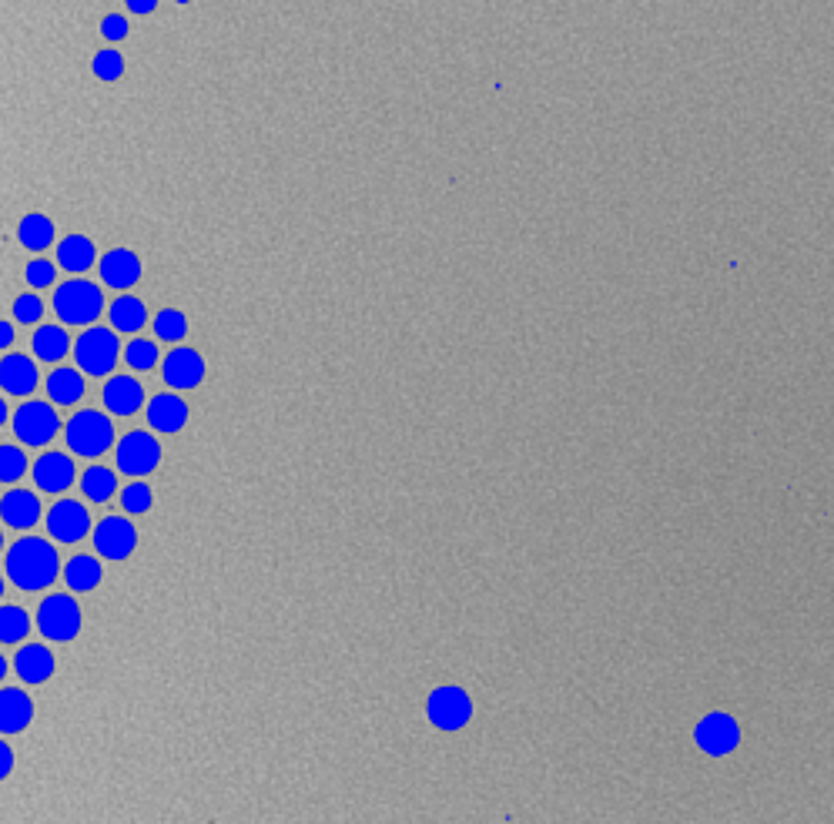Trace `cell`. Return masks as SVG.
<instances>
[{
	"instance_id": "41",
	"label": "cell",
	"mask_w": 834,
	"mask_h": 824,
	"mask_svg": "<svg viewBox=\"0 0 834 824\" xmlns=\"http://www.w3.org/2000/svg\"><path fill=\"white\" fill-rule=\"evenodd\" d=\"M4 677H7V660L0 657V680H4Z\"/></svg>"
},
{
	"instance_id": "34",
	"label": "cell",
	"mask_w": 834,
	"mask_h": 824,
	"mask_svg": "<svg viewBox=\"0 0 834 824\" xmlns=\"http://www.w3.org/2000/svg\"><path fill=\"white\" fill-rule=\"evenodd\" d=\"M44 315V302L37 299V295H17L14 299V319L17 322H24V325H31V322H37Z\"/></svg>"
},
{
	"instance_id": "38",
	"label": "cell",
	"mask_w": 834,
	"mask_h": 824,
	"mask_svg": "<svg viewBox=\"0 0 834 824\" xmlns=\"http://www.w3.org/2000/svg\"><path fill=\"white\" fill-rule=\"evenodd\" d=\"M14 342V325L11 322H0V349H7Z\"/></svg>"
},
{
	"instance_id": "42",
	"label": "cell",
	"mask_w": 834,
	"mask_h": 824,
	"mask_svg": "<svg viewBox=\"0 0 834 824\" xmlns=\"http://www.w3.org/2000/svg\"><path fill=\"white\" fill-rule=\"evenodd\" d=\"M0 597H4V577H0Z\"/></svg>"
},
{
	"instance_id": "25",
	"label": "cell",
	"mask_w": 834,
	"mask_h": 824,
	"mask_svg": "<svg viewBox=\"0 0 834 824\" xmlns=\"http://www.w3.org/2000/svg\"><path fill=\"white\" fill-rule=\"evenodd\" d=\"M145 322H148V309H145V302L134 299V295H121V299L111 305V325L118 332H138Z\"/></svg>"
},
{
	"instance_id": "32",
	"label": "cell",
	"mask_w": 834,
	"mask_h": 824,
	"mask_svg": "<svg viewBox=\"0 0 834 824\" xmlns=\"http://www.w3.org/2000/svg\"><path fill=\"white\" fill-rule=\"evenodd\" d=\"M124 359H128L131 369H151L158 362V346L155 342H148V339H134V342H128Z\"/></svg>"
},
{
	"instance_id": "36",
	"label": "cell",
	"mask_w": 834,
	"mask_h": 824,
	"mask_svg": "<svg viewBox=\"0 0 834 824\" xmlns=\"http://www.w3.org/2000/svg\"><path fill=\"white\" fill-rule=\"evenodd\" d=\"M101 34L108 37V41H124V37H128V21H124L121 14H108L101 21Z\"/></svg>"
},
{
	"instance_id": "10",
	"label": "cell",
	"mask_w": 834,
	"mask_h": 824,
	"mask_svg": "<svg viewBox=\"0 0 834 824\" xmlns=\"http://www.w3.org/2000/svg\"><path fill=\"white\" fill-rule=\"evenodd\" d=\"M94 546H98L101 557L124 560L134 546H138V530H134V523L124 520V516H104L98 523V530H94Z\"/></svg>"
},
{
	"instance_id": "21",
	"label": "cell",
	"mask_w": 834,
	"mask_h": 824,
	"mask_svg": "<svg viewBox=\"0 0 834 824\" xmlns=\"http://www.w3.org/2000/svg\"><path fill=\"white\" fill-rule=\"evenodd\" d=\"M64 583H67L71 590H78V593L94 590V587L101 583V563L94 560V557H84V553H78V557L67 560V567H64Z\"/></svg>"
},
{
	"instance_id": "23",
	"label": "cell",
	"mask_w": 834,
	"mask_h": 824,
	"mask_svg": "<svg viewBox=\"0 0 834 824\" xmlns=\"http://www.w3.org/2000/svg\"><path fill=\"white\" fill-rule=\"evenodd\" d=\"M57 262H61L67 272H84L94 262V242L84 235H71L57 245Z\"/></svg>"
},
{
	"instance_id": "9",
	"label": "cell",
	"mask_w": 834,
	"mask_h": 824,
	"mask_svg": "<svg viewBox=\"0 0 834 824\" xmlns=\"http://www.w3.org/2000/svg\"><path fill=\"white\" fill-rule=\"evenodd\" d=\"M161 463V446L151 433H128L118 443V469L128 476H148Z\"/></svg>"
},
{
	"instance_id": "19",
	"label": "cell",
	"mask_w": 834,
	"mask_h": 824,
	"mask_svg": "<svg viewBox=\"0 0 834 824\" xmlns=\"http://www.w3.org/2000/svg\"><path fill=\"white\" fill-rule=\"evenodd\" d=\"M185 419H188V406H185V399H178V396H171V392H161V396H155L148 402V423L158 429V433H178L181 426H185Z\"/></svg>"
},
{
	"instance_id": "26",
	"label": "cell",
	"mask_w": 834,
	"mask_h": 824,
	"mask_svg": "<svg viewBox=\"0 0 834 824\" xmlns=\"http://www.w3.org/2000/svg\"><path fill=\"white\" fill-rule=\"evenodd\" d=\"M81 490L88 500L94 503H108L114 493H118V476L108 466H91L88 473L81 476Z\"/></svg>"
},
{
	"instance_id": "31",
	"label": "cell",
	"mask_w": 834,
	"mask_h": 824,
	"mask_svg": "<svg viewBox=\"0 0 834 824\" xmlns=\"http://www.w3.org/2000/svg\"><path fill=\"white\" fill-rule=\"evenodd\" d=\"M27 469V456L17 446H0V483H17Z\"/></svg>"
},
{
	"instance_id": "7",
	"label": "cell",
	"mask_w": 834,
	"mask_h": 824,
	"mask_svg": "<svg viewBox=\"0 0 834 824\" xmlns=\"http://www.w3.org/2000/svg\"><path fill=\"white\" fill-rule=\"evenodd\" d=\"M697 747H701L704 754H711V758H727L731 751H737V744H741V727L731 714H707L701 724H697Z\"/></svg>"
},
{
	"instance_id": "8",
	"label": "cell",
	"mask_w": 834,
	"mask_h": 824,
	"mask_svg": "<svg viewBox=\"0 0 834 824\" xmlns=\"http://www.w3.org/2000/svg\"><path fill=\"white\" fill-rule=\"evenodd\" d=\"M14 433L27 446H44L57 436V412L47 402H24L14 412Z\"/></svg>"
},
{
	"instance_id": "35",
	"label": "cell",
	"mask_w": 834,
	"mask_h": 824,
	"mask_svg": "<svg viewBox=\"0 0 834 824\" xmlns=\"http://www.w3.org/2000/svg\"><path fill=\"white\" fill-rule=\"evenodd\" d=\"M27 282H31L34 289H47V285L54 282V265L47 262V258H34V262L27 265Z\"/></svg>"
},
{
	"instance_id": "30",
	"label": "cell",
	"mask_w": 834,
	"mask_h": 824,
	"mask_svg": "<svg viewBox=\"0 0 834 824\" xmlns=\"http://www.w3.org/2000/svg\"><path fill=\"white\" fill-rule=\"evenodd\" d=\"M151 486L148 483H131V486H124L121 490V506H124V513H131V516H141V513H148L151 510Z\"/></svg>"
},
{
	"instance_id": "16",
	"label": "cell",
	"mask_w": 834,
	"mask_h": 824,
	"mask_svg": "<svg viewBox=\"0 0 834 824\" xmlns=\"http://www.w3.org/2000/svg\"><path fill=\"white\" fill-rule=\"evenodd\" d=\"M101 279L114 285V289H131L141 279V258L131 248H111L101 258Z\"/></svg>"
},
{
	"instance_id": "5",
	"label": "cell",
	"mask_w": 834,
	"mask_h": 824,
	"mask_svg": "<svg viewBox=\"0 0 834 824\" xmlns=\"http://www.w3.org/2000/svg\"><path fill=\"white\" fill-rule=\"evenodd\" d=\"M37 627L51 640H71L81 630V607L67 593H51L37 610Z\"/></svg>"
},
{
	"instance_id": "17",
	"label": "cell",
	"mask_w": 834,
	"mask_h": 824,
	"mask_svg": "<svg viewBox=\"0 0 834 824\" xmlns=\"http://www.w3.org/2000/svg\"><path fill=\"white\" fill-rule=\"evenodd\" d=\"M104 406H108L114 416H134V412L145 406V389H141V382L131 376H114L108 386H104Z\"/></svg>"
},
{
	"instance_id": "18",
	"label": "cell",
	"mask_w": 834,
	"mask_h": 824,
	"mask_svg": "<svg viewBox=\"0 0 834 824\" xmlns=\"http://www.w3.org/2000/svg\"><path fill=\"white\" fill-rule=\"evenodd\" d=\"M0 516H4L7 526H17V530H27L41 520V500L31 490H11L0 500Z\"/></svg>"
},
{
	"instance_id": "24",
	"label": "cell",
	"mask_w": 834,
	"mask_h": 824,
	"mask_svg": "<svg viewBox=\"0 0 834 824\" xmlns=\"http://www.w3.org/2000/svg\"><path fill=\"white\" fill-rule=\"evenodd\" d=\"M67 349H71V339H67V332L61 325H41V329L34 332V356L37 359L57 362L67 356Z\"/></svg>"
},
{
	"instance_id": "1",
	"label": "cell",
	"mask_w": 834,
	"mask_h": 824,
	"mask_svg": "<svg viewBox=\"0 0 834 824\" xmlns=\"http://www.w3.org/2000/svg\"><path fill=\"white\" fill-rule=\"evenodd\" d=\"M61 573L57 550L41 536H24L7 550V577L21 590H44Z\"/></svg>"
},
{
	"instance_id": "22",
	"label": "cell",
	"mask_w": 834,
	"mask_h": 824,
	"mask_svg": "<svg viewBox=\"0 0 834 824\" xmlns=\"http://www.w3.org/2000/svg\"><path fill=\"white\" fill-rule=\"evenodd\" d=\"M47 396H51L57 406H74L84 396V379L78 369H57L51 379H47Z\"/></svg>"
},
{
	"instance_id": "3",
	"label": "cell",
	"mask_w": 834,
	"mask_h": 824,
	"mask_svg": "<svg viewBox=\"0 0 834 824\" xmlns=\"http://www.w3.org/2000/svg\"><path fill=\"white\" fill-rule=\"evenodd\" d=\"M426 714L429 724L439 727V731H463L469 717H473V697L463 687H436L426 701Z\"/></svg>"
},
{
	"instance_id": "29",
	"label": "cell",
	"mask_w": 834,
	"mask_h": 824,
	"mask_svg": "<svg viewBox=\"0 0 834 824\" xmlns=\"http://www.w3.org/2000/svg\"><path fill=\"white\" fill-rule=\"evenodd\" d=\"M155 332H158V339H165V342L185 339V335H188V319H185V312H178V309H161L158 319H155Z\"/></svg>"
},
{
	"instance_id": "40",
	"label": "cell",
	"mask_w": 834,
	"mask_h": 824,
	"mask_svg": "<svg viewBox=\"0 0 834 824\" xmlns=\"http://www.w3.org/2000/svg\"><path fill=\"white\" fill-rule=\"evenodd\" d=\"M4 423H7V402L0 399V426H4Z\"/></svg>"
},
{
	"instance_id": "20",
	"label": "cell",
	"mask_w": 834,
	"mask_h": 824,
	"mask_svg": "<svg viewBox=\"0 0 834 824\" xmlns=\"http://www.w3.org/2000/svg\"><path fill=\"white\" fill-rule=\"evenodd\" d=\"M17 674L24 677V684H44L54 674V654L44 644H24L14 657Z\"/></svg>"
},
{
	"instance_id": "12",
	"label": "cell",
	"mask_w": 834,
	"mask_h": 824,
	"mask_svg": "<svg viewBox=\"0 0 834 824\" xmlns=\"http://www.w3.org/2000/svg\"><path fill=\"white\" fill-rule=\"evenodd\" d=\"M165 382L171 389H195L205 379V359L195 349H175L165 359Z\"/></svg>"
},
{
	"instance_id": "14",
	"label": "cell",
	"mask_w": 834,
	"mask_h": 824,
	"mask_svg": "<svg viewBox=\"0 0 834 824\" xmlns=\"http://www.w3.org/2000/svg\"><path fill=\"white\" fill-rule=\"evenodd\" d=\"M34 721V701L17 687L0 691V734H21Z\"/></svg>"
},
{
	"instance_id": "28",
	"label": "cell",
	"mask_w": 834,
	"mask_h": 824,
	"mask_svg": "<svg viewBox=\"0 0 834 824\" xmlns=\"http://www.w3.org/2000/svg\"><path fill=\"white\" fill-rule=\"evenodd\" d=\"M27 630H31V617H27V610L14 607V603L0 607V644H21V640L27 637Z\"/></svg>"
},
{
	"instance_id": "6",
	"label": "cell",
	"mask_w": 834,
	"mask_h": 824,
	"mask_svg": "<svg viewBox=\"0 0 834 824\" xmlns=\"http://www.w3.org/2000/svg\"><path fill=\"white\" fill-rule=\"evenodd\" d=\"M78 366L84 372H91V376H104V372L114 369V362H118V335L111 329H101V325H94L78 339Z\"/></svg>"
},
{
	"instance_id": "39",
	"label": "cell",
	"mask_w": 834,
	"mask_h": 824,
	"mask_svg": "<svg viewBox=\"0 0 834 824\" xmlns=\"http://www.w3.org/2000/svg\"><path fill=\"white\" fill-rule=\"evenodd\" d=\"M131 14H148V11H155V0H131Z\"/></svg>"
},
{
	"instance_id": "43",
	"label": "cell",
	"mask_w": 834,
	"mask_h": 824,
	"mask_svg": "<svg viewBox=\"0 0 834 824\" xmlns=\"http://www.w3.org/2000/svg\"><path fill=\"white\" fill-rule=\"evenodd\" d=\"M0 546H4V533H0Z\"/></svg>"
},
{
	"instance_id": "11",
	"label": "cell",
	"mask_w": 834,
	"mask_h": 824,
	"mask_svg": "<svg viewBox=\"0 0 834 824\" xmlns=\"http://www.w3.org/2000/svg\"><path fill=\"white\" fill-rule=\"evenodd\" d=\"M47 530L57 543H78L81 536H88L91 530V516L88 506L78 500H61L47 513Z\"/></svg>"
},
{
	"instance_id": "15",
	"label": "cell",
	"mask_w": 834,
	"mask_h": 824,
	"mask_svg": "<svg viewBox=\"0 0 834 824\" xmlns=\"http://www.w3.org/2000/svg\"><path fill=\"white\" fill-rule=\"evenodd\" d=\"M0 386L11 396H31L37 386V366L34 359H27L24 352H11L0 359Z\"/></svg>"
},
{
	"instance_id": "33",
	"label": "cell",
	"mask_w": 834,
	"mask_h": 824,
	"mask_svg": "<svg viewBox=\"0 0 834 824\" xmlns=\"http://www.w3.org/2000/svg\"><path fill=\"white\" fill-rule=\"evenodd\" d=\"M94 74L101 81H118L124 74V57L118 51H111V47H104V51L94 54Z\"/></svg>"
},
{
	"instance_id": "4",
	"label": "cell",
	"mask_w": 834,
	"mask_h": 824,
	"mask_svg": "<svg viewBox=\"0 0 834 824\" xmlns=\"http://www.w3.org/2000/svg\"><path fill=\"white\" fill-rule=\"evenodd\" d=\"M54 309L67 325H88L101 315V292L91 282H64L54 295Z\"/></svg>"
},
{
	"instance_id": "27",
	"label": "cell",
	"mask_w": 834,
	"mask_h": 824,
	"mask_svg": "<svg viewBox=\"0 0 834 824\" xmlns=\"http://www.w3.org/2000/svg\"><path fill=\"white\" fill-rule=\"evenodd\" d=\"M17 238H21L24 248H31V252H41V248L51 245L54 222L47 215H27L24 222L17 225Z\"/></svg>"
},
{
	"instance_id": "37",
	"label": "cell",
	"mask_w": 834,
	"mask_h": 824,
	"mask_svg": "<svg viewBox=\"0 0 834 824\" xmlns=\"http://www.w3.org/2000/svg\"><path fill=\"white\" fill-rule=\"evenodd\" d=\"M11 771H14V751H11V744L0 741V781H4Z\"/></svg>"
},
{
	"instance_id": "2",
	"label": "cell",
	"mask_w": 834,
	"mask_h": 824,
	"mask_svg": "<svg viewBox=\"0 0 834 824\" xmlns=\"http://www.w3.org/2000/svg\"><path fill=\"white\" fill-rule=\"evenodd\" d=\"M111 443H114V426L104 412L84 409L67 423V446H71L78 456L94 459V456H101L104 449H111Z\"/></svg>"
},
{
	"instance_id": "13",
	"label": "cell",
	"mask_w": 834,
	"mask_h": 824,
	"mask_svg": "<svg viewBox=\"0 0 834 824\" xmlns=\"http://www.w3.org/2000/svg\"><path fill=\"white\" fill-rule=\"evenodd\" d=\"M34 483L44 493H61L74 483V463L64 453H44L34 463Z\"/></svg>"
}]
</instances>
